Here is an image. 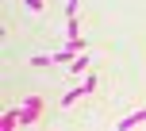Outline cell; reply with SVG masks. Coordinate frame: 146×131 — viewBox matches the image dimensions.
Segmentation results:
<instances>
[{
  "instance_id": "obj_3",
  "label": "cell",
  "mask_w": 146,
  "mask_h": 131,
  "mask_svg": "<svg viewBox=\"0 0 146 131\" xmlns=\"http://www.w3.org/2000/svg\"><path fill=\"white\" fill-rule=\"evenodd\" d=\"M142 124H146V108H135L131 116H123L115 127H119V131H131V127H142Z\"/></svg>"
},
{
  "instance_id": "obj_7",
  "label": "cell",
  "mask_w": 146,
  "mask_h": 131,
  "mask_svg": "<svg viewBox=\"0 0 146 131\" xmlns=\"http://www.w3.org/2000/svg\"><path fill=\"white\" fill-rule=\"evenodd\" d=\"M31 66H35V70H46V66H54V54H35Z\"/></svg>"
},
{
  "instance_id": "obj_5",
  "label": "cell",
  "mask_w": 146,
  "mask_h": 131,
  "mask_svg": "<svg viewBox=\"0 0 146 131\" xmlns=\"http://www.w3.org/2000/svg\"><path fill=\"white\" fill-rule=\"evenodd\" d=\"M81 35V19L77 15H66V39H77Z\"/></svg>"
},
{
  "instance_id": "obj_4",
  "label": "cell",
  "mask_w": 146,
  "mask_h": 131,
  "mask_svg": "<svg viewBox=\"0 0 146 131\" xmlns=\"http://www.w3.org/2000/svg\"><path fill=\"white\" fill-rule=\"evenodd\" d=\"M0 127H4V131H15V127H19V116H15V108L0 116Z\"/></svg>"
},
{
  "instance_id": "obj_6",
  "label": "cell",
  "mask_w": 146,
  "mask_h": 131,
  "mask_svg": "<svg viewBox=\"0 0 146 131\" xmlns=\"http://www.w3.org/2000/svg\"><path fill=\"white\" fill-rule=\"evenodd\" d=\"M69 70H73V73H85V70H88V54H85V50H81V54H77V58H73V62H69Z\"/></svg>"
},
{
  "instance_id": "obj_8",
  "label": "cell",
  "mask_w": 146,
  "mask_h": 131,
  "mask_svg": "<svg viewBox=\"0 0 146 131\" xmlns=\"http://www.w3.org/2000/svg\"><path fill=\"white\" fill-rule=\"evenodd\" d=\"M23 4H27L31 12H42V8H46V0H23Z\"/></svg>"
},
{
  "instance_id": "obj_2",
  "label": "cell",
  "mask_w": 146,
  "mask_h": 131,
  "mask_svg": "<svg viewBox=\"0 0 146 131\" xmlns=\"http://www.w3.org/2000/svg\"><path fill=\"white\" fill-rule=\"evenodd\" d=\"M88 93H96V77H92V73H88V77H85V85H77V89H69V93L62 96V108H73V104H77L81 96H88Z\"/></svg>"
},
{
  "instance_id": "obj_9",
  "label": "cell",
  "mask_w": 146,
  "mask_h": 131,
  "mask_svg": "<svg viewBox=\"0 0 146 131\" xmlns=\"http://www.w3.org/2000/svg\"><path fill=\"white\" fill-rule=\"evenodd\" d=\"M77 8H81V0H66V15H77Z\"/></svg>"
},
{
  "instance_id": "obj_1",
  "label": "cell",
  "mask_w": 146,
  "mask_h": 131,
  "mask_svg": "<svg viewBox=\"0 0 146 131\" xmlns=\"http://www.w3.org/2000/svg\"><path fill=\"white\" fill-rule=\"evenodd\" d=\"M42 96H23V104L15 108V116H19V127H31V124H38V116H42Z\"/></svg>"
}]
</instances>
